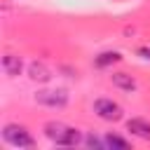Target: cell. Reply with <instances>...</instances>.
<instances>
[{"label": "cell", "mask_w": 150, "mask_h": 150, "mask_svg": "<svg viewBox=\"0 0 150 150\" xmlns=\"http://www.w3.org/2000/svg\"><path fill=\"white\" fill-rule=\"evenodd\" d=\"M45 134H47L56 145H75V143L80 141L77 129H70V127H66V124H61V122H49V124L45 127Z\"/></svg>", "instance_id": "1"}, {"label": "cell", "mask_w": 150, "mask_h": 150, "mask_svg": "<svg viewBox=\"0 0 150 150\" xmlns=\"http://www.w3.org/2000/svg\"><path fill=\"white\" fill-rule=\"evenodd\" d=\"M96 112L103 120H117L120 117V105L112 103V101H98L96 103Z\"/></svg>", "instance_id": "3"}, {"label": "cell", "mask_w": 150, "mask_h": 150, "mask_svg": "<svg viewBox=\"0 0 150 150\" xmlns=\"http://www.w3.org/2000/svg\"><path fill=\"white\" fill-rule=\"evenodd\" d=\"M2 136H5V141H7L9 145H14V148L33 145V136H30L23 127H19V124H7L5 131H2Z\"/></svg>", "instance_id": "2"}]
</instances>
